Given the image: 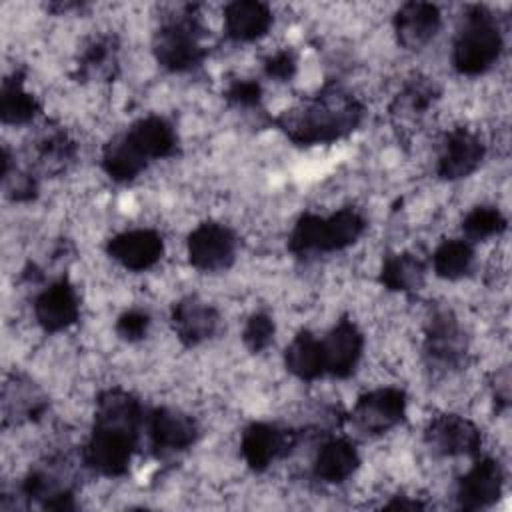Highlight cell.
I'll list each match as a JSON object with an SVG mask.
<instances>
[{
	"label": "cell",
	"mask_w": 512,
	"mask_h": 512,
	"mask_svg": "<svg viewBox=\"0 0 512 512\" xmlns=\"http://www.w3.org/2000/svg\"><path fill=\"white\" fill-rule=\"evenodd\" d=\"M144 422L146 414L136 394L122 386L102 390L90 436L82 446L84 466L104 478L128 474Z\"/></svg>",
	"instance_id": "1"
},
{
	"label": "cell",
	"mask_w": 512,
	"mask_h": 512,
	"mask_svg": "<svg viewBox=\"0 0 512 512\" xmlns=\"http://www.w3.org/2000/svg\"><path fill=\"white\" fill-rule=\"evenodd\" d=\"M366 106L358 96L326 82L316 94L272 118V124L296 146L332 144L350 136L364 120Z\"/></svg>",
	"instance_id": "2"
},
{
	"label": "cell",
	"mask_w": 512,
	"mask_h": 512,
	"mask_svg": "<svg viewBox=\"0 0 512 512\" xmlns=\"http://www.w3.org/2000/svg\"><path fill=\"white\" fill-rule=\"evenodd\" d=\"M178 152L174 126L158 114L134 120L124 132L110 138L100 154L104 174L118 184L136 180L154 160L170 158Z\"/></svg>",
	"instance_id": "3"
},
{
	"label": "cell",
	"mask_w": 512,
	"mask_h": 512,
	"mask_svg": "<svg viewBox=\"0 0 512 512\" xmlns=\"http://www.w3.org/2000/svg\"><path fill=\"white\" fill-rule=\"evenodd\" d=\"M366 226L364 214L354 206H344L330 216L302 212L288 236V250L298 258L340 252L356 244Z\"/></svg>",
	"instance_id": "4"
},
{
	"label": "cell",
	"mask_w": 512,
	"mask_h": 512,
	"mask_svg": "<svg viewBox=\"0 0 512 512\" xmlns=\"http://www.w3.org/2000/svg\"><path fill=\"white\" fill-rule=\"evenodd\" d=\"M198 8V4H186L178 14L166 18L156 28L152 36V54L160 68L182 74L200 68L206 60V28Z\"/></svg>",
	"instance_id": "5"
},
{
	"label": "cell",
	"mask_w": 512,
	"mask_h": 512,
	"mask_svg": "<svg viewBox=\"0 0 512 512\" xmlns=\"http://www.w3.org/2000/svg\"><path fill=\"white\" fill-rule=\"evenodd\" d=\"M504 50V36L494 12L482 4L466 8L452 44V66L462 76L488 72Z\"/></svg>",
	"instance_id": "6"
},
{
	"label": "cell",
	"mask_w": 512,
	"mask_h": 512,
	"mask_svg": "<svg viewBox=\"0 0 512 512\" xmlns=\"http://www.w3.org/2000/svg\"><path fill=\"white\" fill-rule=\"evenodd\" d=\"M424 358L430 368L456 370L468 354L466 332L450 308H436L424 326Z\"/></svg>",
	"instance_id": "7"
},
{
	"label": "cell",
	"mask_w": 512,
	"mask_h": 512,
	"mask_svg": "<svg viewBox=\"0 0 512 512\" xmlns=\"http://www.w3.org/2000/svg\"><path fill=\"white\" fill-rule=\"evenodd\" d=\"M408 396L402 388L382 386L360 394L352 406V424L368 434L380 436L406 420Z\"/></svg>",
	"instance_id": "8"
},
{
	"label": "cell",
	"mask_w": 512,
	"mask_h": 512,
	"mask_svg": "<svg viewBox=\"0 0 512 512\" xmlns=\"http://www.w3.org/2000/svg\"><path fill=\"white\" fill-rule=\"evenodd\" d=\"M238 252V236L222 222L206 220L198 224L186 240V254L192 268L200 272L228 270Z\"/></svg>",
	"instance_id": "9"
},
{
	"label": "cell",
	"mask_w": 512,
	"mask_h": 512,
	"mask_svg": "<svg viewBox=\"0 0 512 512\" xmlns=\"http://www.w3.org/2000/svg\"><path fill=\"white\" fill-rule=\"evenodd\" d=\"M424 442L438 456L476 458L482 450V430L460 414H438L424 428Z\"/></svg>",
	"instance_id": "10"
},
{
	"label": "cell",
	"mask_w": 512,
	"mask_h": 512,
	"mask_svg": "<svg viewBox=\"0 0 512 512\" xmlns=\"http://www.w3.org/2000/svg\"><path fill=\"white\" fill-rule=\"evenodd\" d=\"M144 426L148 430L150 448L156 456L186 452L200 438L198 422L190 414L170 406L152 408L146 414Z\"/></svg>",
	"instance_id": "11"
},
{
	"label": "cell",
	"mask_w": 512,
	"mask_h": 512,
	"mask_svg": "<svg viewBox=\"0 0 512 512\" xmlns=\"http://www.w3.org/2000/svg\"><path fill=\"white\" fill-rule=\"evenodd\" d=\"M64 464L50 460L30 468L20 482V494L28 502H38L44 510H76L74 488Z\"/></svg>",
	"instance_id": "12"
},
{
	"label": "cell",
	"mask_w": 512,
	"mask_h": 512,
	"mask_svg": "<svg viewBox=\"0 0 512 512\" xmlns=\"http://www.w3.org/2000/svg\"><path fill=\"white\" fill-rule=\"evenodd\" d=\"M298 442V434L290 428H282L272 422H250L242 430L240 438V452L246 466L252 472H264L288 454Z\"/></svg>",
	"instance_id": "13"
},
{
	"label": "cell",
	"mask_w": 512,
	"mask_h": 512,
	"mask_svg": "<svg viewBox=\"0 0 512 512\" xmlns=\"http://www.w3.org/2000/svg\"><path fill=\"white\" fill-rule=\"evenodd\" d=\"M504 488V470L492 456H476L474 464L456 484V504L460 510H484L494 506Z\"/></svg>",
	"instance_id": "14"
},
{
	"label": "cell",
	"mask_w": 512,
	"mask_h": 512,
	"mask_svg": "<svg viewBox=\"0 0 512 512\" xmlns=\"http://www.w3.org/2000/svg\"><path fill=\"white\" fill-rule=\"evenodd\" d=\"M486 156L484 140L470 128H452L442 142V150L436 164L440 180L456 182L474 174Z\"/></svg>",
	"instance_id": "15"
},
{
	"label": "cell",
	"mask_w": 512,
	"mask_h": 512,
	"mask_svg": "<svg viewBox=\"0 0 512 512\" xmlns=\"http://www.w3.org/2000/svg\"><path fill=\"white\" fill-rule=\"evenodd\" d=\"M440 98V86L434 78L416 74L404 82L388 106V116L398 132H412Z\"/></svg>",
	"instance_id": "16"
},
{
	"label": "cell",
	"mask_w": 512,
	"mask_h": 512,
	"mask_svg": "<svg viewBox=\"0 0 512 512\" xmlns=\"http://www.w3.org/2000/svg\"><path fill=\"white\" fill-rule=\"evenodd\" d=\"M34 318L46 334H58L74 326L80 318V298L74 284L60 276L34 298Z\"/></svg>",
	"instance_id": "17"
},
{
	"label": "cell",
	"mask_w": 512,
	"mask_h": 512,
	"mask_svg": "<svg viewBox=\"0 0 512 512\" xmlns=\"http://www.w3.org/2000/svg\"><path fill=\"white\" fill-rule=\"evenodd\" d=\"M106 254L130 272H144L164 256V238L152 228L122 230L106 242Z\"/></svg>",
	"instance_id": "18"
},
{
	"label": "cell",
	"mask_w": 512,
	"mask_h": 512,
	"mask_svg": "<svg viewBox=\"0 0 512 512\" xmlns=\"http://www.w3.org/2000/svg\"><path fill=\"white\" fill-rule=\"evenodd\" d=\"M322 340L326 374L338 380L350 378L364 352V334L348 316H342Z\"/></svg>",
	"instance_id": "19"
},
{
	"label": "cell",
	"mask_w": 512,
	"mask_h": 512,
	"mask_svg": "<svg viewBox=\"0 0 512 512\" xmlns=\"http://www.w3.org/2000/svg\"><path fill=\"white\" fill-rule=\"evenodd\" d=\"M170 324L182 346L194 348L216 336L220 328V314L210 302L196 294H188L174 302L170 310Z\"/></svg>",
	"instance_id": "20"
},
{
	"label": "cell",
	"mask_w": 512,
	"mask_h": 512,
	"mask_svg": "<svg viewBox=\"0 0 512 512\" xmlns=\"http://www.w3.org/2000/svg\"><path fill=\"white\" fill-rule=\"evenodd\" d=\"M440 24H442L440 8L432 2H420V0L404 2L394 12V18H392L396 42L408 52H418L426 48L438 34Z\"/></svg>",
	"instance_id": "21"
},
{
	"label": "cell",
	"mask_w": 512,
	"mask_h": 512,
	"mask_svg": "<svg viewBox=\"0 0 512 512\" xmlns=\"http://www.w3.org/2000/svg\"><path fill=\"white\" fill-rule=\"evenodd\" d=\"M48 410V396L26 374L14 372L2 386V426L40 420Z\"/></svg>",
	"instance_id": "22"
},
{
	"label": "cell",
	"mask_w": 512,
	"mask_h": 512,
	"mask_svg": "<svg viewBox=\"0 0 512 512\" xmlns=\"http://www.w3.org/2000/svg\"><path fill=\"white\" fill-rule=\"evenodd\" d=\"M120 74V40L114 34L94 36L76 60L78 82H114Z\"/></svg>",
	"instance_id": "23"
},
{
	"label": "cell",
	"mask_w": 512,
	"mask_h": 512,
	"mask_svg": "<svg viewBox=\"0 0 512 512\" xmlns=\"http://www.w3.org/2000/svg\"><path fill=\"white\" fill-rule=\"evenodd\" d=\"M274 14L266 2L234 0L224 8V34L232 42H254L268 34Z\"/></svg>",
	"instance_id": "24"
},
{
	"label": "cell",
	"mask_w": 512,
	"mask_h": 512,
	"mask_svg": "<svg viewBox=\"0 0 512 512\" xmlns=\"http://www.w3.org/2000/svg\"><path fill=\"white\" fill-rule=\"evenodd\" d=\"M360 466V454L352 440L344 436L328 438L316 452L312 474L326 484L346 482Z\"/></svg>",
	"instance_id": "25"
},
{
	"label": "cell",
	"mask_w": 512,
	"mask_h": 512,
	"mask_svg": "<svg viewBox=\"0 0 512 512\" xmlns=\"http://www.w3.org/2000/svg\"><path fill=\"white\" fill-rule=\"evenodd\" d=\"M26 70L16 68L4 76L0 86V120L6 126L32 122L40 112V102L24 88Z\"/></svg>",
	"instance_id": "26"
},
{
	"label": "cell",
	"mask_w": 512,
	"mask_h": 512,
	"mask_svg": "<svg viewBox=\"0 0 512 512\" xmlns=\"http://www.w3.org/2000/svg\"><path fill=\"white\" fill-rule=\"evenodd\" d=\"M284 366L302 382H314L326 376L322 340L310 330H300L284 348Z\"/></svg>",
	"instance_id": "27"
},
{
	"label": "cell",
	"mask_w": 512,
	"mask_h": 512,
	"mask_svg": "<svg viewBox=\"0 0 512 512\" xmlns=\"http://www.w3.org/2000/svg\"><path fill=\"white\" fill-rule=\"evenodd\" d=\"M426 262L412 252L386 254L378 280L390 292H416L426 282Z\"/></svg>",
	"instance_id": "28"
},
{
	"label": "cell",
	"mask_w": 512,
	"mask_h": 512,
	"mask_svg": "<svg viewBox=\"0 0 512 512\" xmlns=\"http://www.w3.org/2000/svg\"><path fill=\"white\" fill-rule=\"evenodd\" d=\"M38 164L44 172L56 174L66 170L76 160V142L60 126H48L34 142Z\"/></svg>",
	"instance_id": "29"
},
{
	"label": "cell",
	"mask_w": 512,
	"mask_h": 512,
	"mask_svg": "<svg viewBox=\"0 0 512 512\" xmlns=\"http://www.w3.org/2000/svg\"><path fill=\"white\" fill-rule=\"evenodd\" d=\"M474 244L464 238L442 240L432 254L434 274L442 280H462L472 272Z\"/></svg>",
	"instance_id": "30"
},
{
	"label": "cell",
	"mask_w": 512,
	"mask_h": 512,
	"mask_svg": "<svg viewBox=\"0 0 512 512\" xmlns=\"http://www.w3.org/2000/svg\"><path fill=\"white\" fill-rule=\"evenodd\" d=\"M508 228V220L500 208L490 204L474 206L462 220L464 240L468 242H484L492 236H500Z\"/></svg>",
	"instance_id": "31"
},
{
	"label": "cell",
	"mask_w": 512,
	"mask_h": 512,
	"mask_svg": "<svg viewBox=\"0 0 512 512\" xmlns=\"http://www.w3.org/2000/svg\"><path fill=\"white\" fill-rule=\"evenodd\" d=\"M2 188L8 200L12 202H30L38 196V180L30 172H22L14 166L10 148H2Z\"/></svg>",
	"instance_id": "32"
},
{
	"label": "cell",
	"mask_w": 512,
	"mask_h": 512,
	"mask_svg": "<svg viewBox=\"0 0 512 512\" xmlns=\"http://www.w3.org/2000/svg\"><path fill=\"white\" fill-rule=\"evenodd\" d=\"M274 334H276L274 318L268 312L258 310L248 316L242 328V344L246 346L248 352L260 354L270 348V344L274 342Z\"/></svg>",
	"instance_id": "33"
},
{
	"label": "cell",
	"mask_w": 512,
	"mask_h": 512,
	"mask_svg": "<svg viewBox=\"0 0 512 512\" xmlns=\"http://www.w3.org/2000/svg\"><path fill=\"white\" fill-rule=\"evenodd\" d=\"M150 324H152V318L146 310L130 308V310H124L116 318L114 332L124 342H140L142 338H146V334L150 330Z\"/></svg>",
	"instance_id": "34"
},
{
	"label": "cell",
	"mask_w": 512,
	"mask_h": 512,
	"mask_svg": "<svg viewBox=\"0 0 512 512\" xmlns=\"http://www.w3.org/2000/svg\"><path fill=\"white\" fill-rule=\"evenodd\" d=\"M224 100L236 108H256L262 102V86L252 78H234L224 90Z\"/></svg>",
	"instance_id": "35"
},
{
	"label": "cell",
	"mask_w": 512,
	"mask_h": 512,
	"mask_svg": "<svg viewBox=\"0 0 512 512\" xmlns=\"http://www.w3.org/2000/svg\"><path fill=\"white\" fill-rule=\"evenodd\" d=\"M262 68L270 80L288 82L298 72V56L292 48H282V50H276L274 54L266 56Z\"/></svg>",
	"instance_id": "36"
},
{
	"label": "cell",
	"mask_w": 512,
	"mask_h": 512,
	"mask_svg": "<svg viewBox=\"0 0 512 512\" xmlns=\"http://www.w3.org/2000/svg\"><path fill=\"white\" fill-rule=\"evenodd\" d=\"M490 388H492L496 412L508 410V406H510V370H508V366H502L492 374Z\"/></svg>",
	"instance_id": "37"
},
{
	"label": "cell",
	"mask_w": 512,
	"mask_h": 512,
	"mask_svg": "<svg viewBox=\"0 0 512 512\" xmlns=\"http://www.w3.org/2000/svg\"><path fill=\"white\" fill-rule=\"evenodd\" d=\"M384 508H400V510L408 508V510H422V508H426V504H424V502H418V500H408L406 496H394L388 504H384Z\"/></svg>",
	"instance_id": "38"
}]
</instances>
